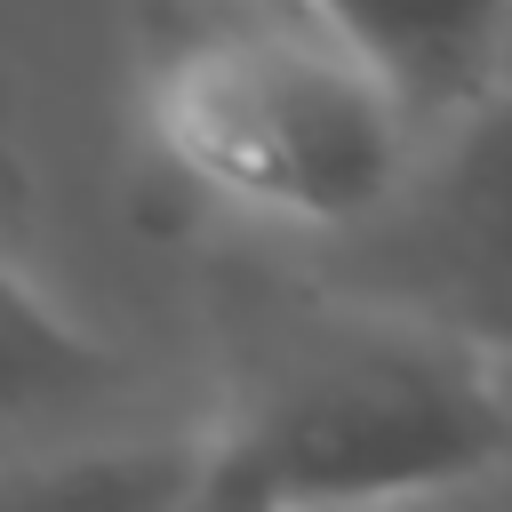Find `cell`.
Returning <instances> with one entry per match:
<instances>
[{"mask_svg":"<svg viewBox=\"0 0 512 512\" xmlns=\"http://www.w3.org/2000/svg\"><path fill=\"white\" fill-rule=\"evenodd\" d=\"M144 128L184 192L312 240L392 192L424 112L360 40L264 0L144 40Z\"/></svg>","mask_w":512,"mask_h":512,"instance_id":"2","label":"cell"},{"mask_svg":"<svg viewBox=\"0 0 512 512\" xmlns=\"http://www.w3.org/2000/svg\"><path fill=\"white\" fill-rule=\"evenodd\" d=\"M496 376H504V424H512V360H496ZM504 472H512V440H504Z\"/></svg>","mask_w":512,"mask_h":512,"instance_id":"6","label":"cell"},{"mask_svg":"<svg viewBox=\"0 0 512 512\" xmlns=\"http://www.w3.org/2000/svg\"><path fill=\"white\" fill-rule=\"evenodd\" d=\"M504 440L488 352L296 272L240 320L224 408L192 440V504L448 496L496 480Z\"/></svg>","mask_w":512,"mask_h":512,"instance_id":"1","label":"cell"},{"mask_svg":"<svg viewBox=\"0 0 512 512\" xmlns=\"http://www.w3.org/2000/svg\"><path fill=\"white\" fill-rule=\"evenodd\" d=\"M296 8L360 40L416 96L424 120L496 88L512 64V0H296Z\"/></svg>","mask_w":512,"mask_h":512,"instance_id":"4","label":"cell"},{"mask_svg":"<svg viewBox=\"0 0 512 512\" xmlns=\"http://www.w3.org/2000/svg\"><path fill=\"white\" fill-rule=\"evenodd\" d=\"M304 248L312 280L512 360V72L432 112L392 192Z\"/></svg>","mask_w":512,"mask_h":512,"instance_id":"3","label":"cell"},{"mask_svg":"<svg viewBox=\"0 0 512 512\" xmlns=\"http://www.w3.org/2000/svg\"><path fill=\"white\" fill-rule=\"evenodd\" d=\"M128 368L112 344H96L24 264L16 248L0 240V448L56 424V416H80L96 408L104 392H120Z\"/></svg>","mask_w":512,"mask_h":512,"instance_id":"5","label":"cell"}]
</instances>
